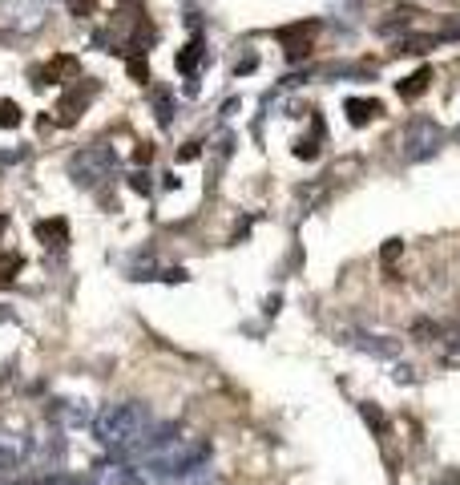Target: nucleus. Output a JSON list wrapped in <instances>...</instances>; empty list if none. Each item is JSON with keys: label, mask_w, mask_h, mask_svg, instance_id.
Here are the masks:
<instances>
[{"label": "nucleus", "mask_w": 460, "mask_h": 485, "mask_svg": "<svg viewBox=\"0 0 460 485\" xmlns=\"http://www.w3.org/2000/svg\"><path fill=\"white\" fill-rule=\"evenodd\" d=\"M255 69H259V57H255V53H247V57L235 65V77H247V73H255Z\"/></svg>", "instance_id": "25"}, {"label": "nucleus", "mask_w": 460, "mask_h": 485, "mask_svg": "<svg viewBox=\"0 0 460 485\" xmlns=\"http://www.w3.org/2000/svg\"><path fill=\"white\" fill-rule=\"evenodd\" d=\"M149 105H154V118H158V125H170L174 122V93L162 85L149 89Z\"/></svg>", "instance_id": "14"}, {"label": "nucleus", "mask_w": 460, "mask_h": 485, "mask_svg": "<svg viewBox=\"0 0 460 485\" xmlns=\"http://www.w3.org/2000/svg\"><path fill=\"white\" fill-rule=\"evenodd\" d=\"M93 4H97V0H69L73 16H89V13H93Z\"/></svg>", "instance_id": "26"}, {"label": "nucleus", "mask_w": 460, "mask_h": 485, "mask_svg": "<svg viewBox=\"0 0 460 485\" xmlns=\"http://www.w3.org/2000/svg\"><path fill=\"white\" fill-rule=\"evenodd\" d=\"M360 417H363V424H368V429H372V433H384V429H387L384 412L375 409L372 400H360Z\"/></svg>", "instance_id": "17"}, {"label": "nucleus", "mask_w": 460, "mask_h": 485, "mask_svg": "<svg viewBox=\"0 0 460 485\" xmlns=\"http://www.w3.org/2000/svg\"><path fill=\"white\" fill-rule=\"evenodd\" d=\"M93 417L97 412L89 409V400H49V421L61 424V429H85V424H93Z\"/></svg>", "instance_id": "6"}, {"label": "nucleus", "mask_w": 460, "mask_h": 485, "mask_svg": "<svg viewBox=\"0 0 460 485\" xmlns=\"http://www.w3.org/2000/svg\"><path fill=\"white\" fill-rule=\"evenodd\" d=\"M125 69H129V77H134V81H149V65H146V57H141L137 49L125 53Z\"/></svg>", "instance_id": "18"}, {"label": "nucleus", "mask_w": 460, "mask_h": 485, "mask_svg": "<svg viewBox=\"0 0 460 485\" xmlns=\"http://www.w3.org/2000/svg\"><path fill=\"white\" fill-rule=\"evenodd\" d=\"M440 45V37L436 33H404L400 37V53H428Z\"/></svg>", "instance_id": "16"}, {"label": "nucleus", "mask_w": 460, "mask_h": 485, "mask_svg": "<svg viewBox=\"0 0 460 485\" xmlns=\"http://www.w3.org/2000/svg\"><path fill=\"white\" fill-rule=\"evenodd\" d=\"M319 28V21H299V25H287L279 28L274 37H279V45H287V49H295V45H311V33Z\"/></svg>", "instance_id": "13"}, {"label": "nucleus", "mask_w": 460, "mask_h": 485, "mask_svg": "<svg viewBox=\"0 0 460 485\" xmlns=\"http://www.w3.org/2000/svg\"><path fill=\"white\" fill-rule=\"evenodd\" d=\"M198 154H202V150H198V142H190L186 150H178V162H194Z\"/></svg>", "instance_id": "28"}, {"label": "nucleus", "mask_w": 460, "mask_h": 485, "mask_svg": "<svg viewBox=\"0 0 460 485\" xmlns=\"http://www.w3.org/2000/svg\"><path fill=\"white\" fill-rule=\"evenodd\" d=\"M400 251H404V243H400V239H387L384 251H380V259H384V263H396V259H400Z\"/></svg>", "instance_id": "24"}, {"label": "nucleus", "mask_w": 460, "mask_h": 485, "mask_svg": "<svg viewBox=\"0 0 460 485\" xmlns=\"http://www.w3.org/2000/svg\"><path fill=\"white\" fill-rule=\"evenodd\" d=\"M25 267V259L21 255H0V283H13V275Z\"/></svg>", "instance_id": "21"}, {"label": "nucleus", "mask_w": 460, "mask_h": 485, "mask_svg": "<svg viewBox=\"0 0 460 485\" xmlns=\"http://www.w3.org/2000/svg\"><path fill=\"white\" fill-rule=\"evenodd\" d=\"M4 226H9V219H4V214H0V235H4Z\"/></svg>", "instance_id": "32"}, {"label": "nucleus", "mask_w": 460, "mask_h": 485, "mask_svg": "<svg viewBox=\"0 0 460 485\" xmlns=\"http://www.w3.org/2000/svg\"><path fill=\"white\" fill-rule=\"evenodd\" d=\"M149 429V409L141 400H122V405H105L93 417V437L105 449H113L117 457H129L134 445L146 437Z\"/></svg>", "instance_id": "1"}, {"label": "nucleus", "mask_w": 460, "mask_h": 485, "mask_svg": "<svg viewBox=\"0 0 460 485\" xmlns=\"http://www.w3.org/2000/svg\"><path fill=\"white\" fill-rule=\"evenodd\" d=\"M21 118H25V113H21V105H16V101H0V130H16V125H21Z\"/></svg>", "instance_id": "20"}, {"label": "nucleus", "mask_w": 460, "mask_h": 485, "mask_svg": "<svg viewBox=\"0 0 460 485\" xmlns=\"http://www.w3.org/2000/svg\"><path fill=\"white\" fill-rule=\"evenodd\" d=\"M134 162H137V166H146V162H154V146H137Z\"/></svg>", "instance_id": "29"}, {"label": "nucleus", "mask_w": 460, "mask_h": 485, "mask_svg": "<svg viewBox=\"0 0 460 485\" xmlns=\"http://www.w3.org/2000/svg\"><path fill=\"white\" fill-rule=\"evenodd\" d=\"M339 344L363 352V356H375V360H396L400 356V340L392 336H372V332H360V328H343L339 332Z\"/></svg>", "instance_id": "5"}, {"label": "nucleus", "mask_w": 460, "mask_h": 485, "mask_svg": "<svg viewBox=\"0 0 460 485\" xmlns=\"http://www.w3.org/2000/svg\"><path fill=\"white\" fill-rule=\"evenodd\" d=\"M444 146V130L432 118H412L404 130V158L408 162H428L432 154H440Z\"/></svg>", "instance_id": "3"}, {"label": "nucleus", "mask_w": 460, "mask_h": 485, "mask_svg": "<svg viewBox=\"0 0 460 485\" xmlns=\"http://www.w3.org/2000/svg\"><path fill=\"white\" fill-rule=\"evenodd\" d=\"M49 9L41 0H0V28L9 33H37Z\"/></svg>", "instance_id": "4"}, {"label": "nucleus", "mask_w": 460, "mask_h": 485, "mask_svg": "<svg viewBox=\"0 0 460 485\" xmlns=\"http://www.w3.org/2000/svg\"><path fill=\"white\" fill-rule=\"evenodd\" d=\"M295 158L315 162V158H319V142H315V137H299V142H295Z\"/></svg>", "instance_id": "22"}, {"label": "nucleus", "mask_w": 460, "mask_h": 485, "mask_svg": "<svg viewBox=\"0 0 460 485\" xmlns=\"http://www.w3.org/2000/svg\"><path fill=\"white\" fill-rule=\"evenodd\" d=\"M25 457H28V437L0 429V473L21 469V461H25Z\"/></svg>", "instance_id": "7"}, {"label": "nucleus", "mask_w": 460, "mask_h": 485, "mask_svg": "<svg viewBox=\"0 0 460 485\" xmlns=\"http://www.w3.org/2000/svg\"><path fill=\"white\" fill-rule=\"evenodd\" d=\"M93 98V85H85L81 77H77L73 89H65L61 101H57V113H61V125H73L77 118H81V110H85V101Z\"/></svg>", "instance_id": "8"}, {"label": "nucleus", "mask_w": 460, "mask_h": 485, "mask_svg": "<svg viewBox=\"0 0 460 485\" xmlns=\"http://www.w3.org/2000/svg\"><path fill=\"white\" fill-rule=\"evenodd\" d=\"M33 231H37V239H41L49 251H53V247L61 251L65 243H69V223H65V219H41Z\"/></svg>", "instance_id": "10"}, {"label": "nucleus", "mask_w": 460, "mask_h": 485, "mask_svg": "<svg viewBox=\"0 0 460 485\" xmlns=\"http://www.w3.org/2000/svg\"><path fill=\"white\" fill-rule=\"evenodd\" d=\"M408 21H412V13H396V16H387L384 25L375 28L380 37H396V33H408Z\"/></svg>", "instance_id": "19"}, {"label": "nucleus", "mask_w": 460, "mask_h": 485, "mask_svg": "<svg viewBox=\"0 0 460 485\" xmlns=\"http://www.w3.org/2000/svg\"><path fill=\"white\" fill-rule=\"evenodd\" d=\"M129 190H134V194H149V190H154L146 170H134V174H129Z\"/></svg>", "instance_id": "23"}, {"label": "nucleus", "mask_w": 460, "mask_h": 485, "mask_svg": "<svg viewBox=\"0 0 460 485\" xmlns=\"http://www.w3.org/2000/svg\"><path fill=\"white\" fill-rule=\"evenodd\" d=\"M428 81H432V69H428V65H424V69H416V73L412 77H404V81H400V98L404 101H416L424 93V89H428Z\"/></svg>", "instance_id": "15"}, {"label": "nucleus", "mask_w": 460, "mask_h": 485, "mask_svg": "<svg viewBox=\"0 0 460 485\" xmlns=\"http://www.w3.org/2000/svg\"><path fill=\"white\" fill-rule=\"evenodd\" d=\"M77 73H81V65H77V57H53L45 69H33V77H37V85H49V81H61V77H69V81H77Z\"/></svg>", "instance_id": "9"}, {"label": "nucleus", "mask_w": 460, "mask_h": 485, "mask_svg": "<svg viewBox=\"0 0 460 485\" xmlns=\"http://www.w3.org/2000/svg\"><path fill=\"white\" fill-rule=\"evenodd\" d=\"M202 61H206V41H202L198 37V33H194V37H190V45H186V49H182V53H178V73H186V77H194V73H198V65Z\"/></svg>", "instance_id": "12"}, {"label": "nucleus", "mask_w": 460, "mask_h": 485, "mask_svg": "<svg viewBox=\"0 0 460 485\" xmlns=\"http://www.w3.org/2000/svg\"><path fill=\"white\" fill-rule=\"evenodd\" d=\"M456 142H460V125H456Z\"/></svg>", "instance_id": "33"}, {"label": "nucleus", "mask_w": 460, "mask_h": 485, "mask_svg": "<svg viewBox=\"0 0 460 485\" xmlns=\"http://www.w3.org/2000/svg\"><path fill=\"white\" fill-rule=\"evenodd\" d=\"M158 279H166V283H178V279H186V271H182V267H170V271H162Z\"/></svg>", "instance_id": "30"}, {"label": "nucleus", "mask_w": 460, "mask_h": 485, "mask_svg": "<svg viewBox=\"0 0 460 485\" xmlns=\"http://www.w3.org/2000/svg\"><path fill=\"white\" fill-rule=\"evenodd\" d=\"M412 380H416V368H412V364H400V368H396V385H412Z\"/></svg>", "instance_id": "27"}, {"label": "nucleus", "mask_w": 460, "mask_h": 485, "mask_svg": "<svg viewBox=\"0 0 460 485\" xmlns=\"http://www.w3.org/2000/svg\"><path fill=\"white\" fill-rule=\"evenodd\" d=\"M141 0H117V9H137Z\"/></svg>", "instance_id": "31"}, {"label": "nucleus", "mask_w": 460, "mask_h": 485, "mask_svg": "<svg viewBox=\"0 0 460 485\" xmlns=\"http://www.w3.org/2000/svg\"><path fill=\"white\" fill-rule=\"evenodd\" d=\"M343 110H348V122L351 125H368L372 118H380V113H384V105H380L375 98H348V101H343Z\"/></svg>", "instance_id": "11"}, {"label": "nucleus", "mask_w": 460, "mask_h": 485, "mask_svg": "<svg viewBox=\"0 0 460 485\" xmlns=\"http://www.w3.org/2000/svg\"><path fill=\"white\" fill-rule=\"evenodd\" d=\"M113 166H117V154L105 142H97V146L77 150L73 158H69V178H73L77 187H101L113 174Z\"/></svg>", "instance_id": "2"}]
</instances>
